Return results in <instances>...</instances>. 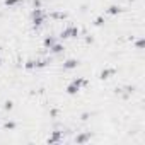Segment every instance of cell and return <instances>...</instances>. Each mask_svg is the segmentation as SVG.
I'll list each match as a JSON object with an SVG mask.
<instances>
[{"label":"cell","mask_w":145,"mask_h":145,"mask_svg":"<svg viewBox=\"0 0 145 145\" xmlns=\"http://www.w3.org/2000/svg\"><path fill=\"white\" fill-rule=\"evenodd\" d=\"M46 19H48V14H46L44 9H41V7H34L33 9V12H31V22H33L34 29H39L46 22Z\"/></svg>","instance_id":"6da1fadb"},{"label":"cell","mask_w":145,"mask_h":145,"mask_svg":"<svg viewBox=\"0 0 145 145\" xmlns=\"http://www.w3.org/2000/svg\"><path fill=\"white\" fill-rule=\"evenodd\" d=\"M86 86H89V80H87V79H84V77L72 79V82L67 86V94H68V96H75V94H79V92H80V89H82V87H86Z\"/></svg>","instance_id":"7a4b0ae2"},{"label":"cell","mask_w":145,"mask_h":145,"mask_svg":"<svg viewBox=\"0 0 145 145\" xmlns=\"http://www.w3.org/2000/svg\"><path fill=\"white\" fill-rule=\"evenodd\" d=\"M80 34V31H79V27L77 26H67L65 29H61V33H60V38L61 39H74V38H77Z\"/></svg>","instance_id":"3957f363"},{"label":"cell","mask_w":145,"mask_h":145,"mask_svg":"<svg viewBox=\"0 0 145 145\" xmlns=\"http://www.w3.org/2000/svg\"><path fill=\"white\" fill-rule=\"evenodd\" d=\"M61 138H63V133L56 130V131H53V133L48 137V140H46V142H48L50 145H55V143H60V142H61Z\"/></svg>","instance_id":"277c9868"},{"label":"cell","mask_w":145,"mask_h":145,"mask_svg":"<svg viewBox=\"0 0 145 145\" xmlns=\"http://www.w3.org/2000/svg\"><path fill=\"white\" fill-rule=\"evenodd\" d=\"M114 74H116V68H103L101 74H99V79H101V80H108V79H111Z\"/></svg>","instance_id":"5b68a950"},{"label":"cell","mask_w":145,"mask_h":145,"mask_svg":"<svg viewBox=\"0 0 145 145\" xmlns=\"http://www.w3.org/2000/svg\"><path fill=\"white\" fill-rule=\"evenodd\" d=\"M77 65H79V61L75 58H68L63 61V70H74V68H77Z\"/></svg>","instance_id":"8992f818"},{"label":"cell","mask_w":145,"mask_h":145,"mask_svg":"<svg viewBox=\"0 0 145 145\" xmlns=\"http://www.w3.org/2000/svg\"><path fill=\"white\" fill-rule=\"evenodd\" d=\"M65 51V46L61 44V43H55L51 48H50V53H53V55H61Z\"/></svg>","instance_id":"52a82bcc"},{"label":"cell","mask_w":145,"mask_h":145,"mask_svg":"<svg viewBox=\"0 0 145 145\" xmlns=\"http://www.w3.org/2000/svg\"><path fill=\"white\" fill-rule=\"evenodd\" d=\"M55 43H56L55 36H46V38L43 39V46H44V50H50V48H51Z\"/></svg>","instance_id":"ba28073f"},{"label":"cell","mask_w":145,"mask_h":145,"mask_svg":"<svg viewBox=\"0 0 145 145\" xmlns=\"http://www.w3.org/2000/svg\"><path fill=\"white\" fill-rule=\"evenodd\" d=\"M91 140V133H80L77 138H75V142L79 143V145H82V143H87Z\"/></svg>","instance_id":"9c48e42d"},{"label":"cell","mask_w":145,"mask_h":145,"mask_svg":"<svg viewBox=\"0 0 145 145\" xmlns=\"http://www.w3.org/2000/svg\"><path fill=\"white\" fill-rule=\"evenodd\" d=\"M121 7L120 5H111V7H108V10H106V14L108 16H116V14H121Z\"/></svg>","instance_id":"30bf717a"},{"label":"cell","mask_w":145,"mask_h":145,"mask_svg":"<svg viewBox=\"0 0 145 145\" xmlns=\"http://www.w3.org/2000/svg\"><path fill=\"white\" fill-rule=\"evenodd\" d=\"M24 68H26V70H34V68H36V60H27V61L24 63Z\"/></svg>","instance_id":"8fae6325"},{"label":"cell","mask_w":145,"mask_h":145,"mask_svg":"<svg viewBox=\"0 0 145 145\" xmlns=\"http://www.w3.org/2000/svg\"><path fill=\"white\" fill-rule=\"evenodd\" d=\"M50 17H51V19H65V17H67V14H61V12H53V14H50Z\"/></svg>","instance_id":"7c38bea8"},{"label":"cell","mask_w":145,"mask_h":145,"mask_svg":"<svg viewBox=\"0 0 145 145\" xmlns=\"http://www.w3.org/2000/svg\"><path fill=\"white\" fill-rule=\"evenodd\" d=\"M135 46H137V50H143V46H145V39H143V38L137 39V41H135Z\"/></svg>","instance_id":"4fadbf2b"},{"label":"cell","mask_w":145,"mask_h":145,"mask_svg":"<svg viewBox=\"0 0 145 145\" xmlns=\"http://www.w3.org/2000/svg\"><path fill=\"white\" fill-rule=\"evenodd\" d=\"M19 2H21V0H5V5L7 7H16V5H19Z\"/></svg>","instance_id":"5bb4252c"},{"label":"cell","mask_w":145,"mask_h":145,"mask_svg":"<svg viewBox=\"0 0 145 145\" xmlns=\"http://www.w3.org/2000/svg\"><path fill=\"white\" fill-rule=\"evenodd\" d=\"M16 128V123L14 121H5L4 123V130H14Z\"/></svg>","instance_id":"9a60e30c"},{"label":"cell","mask_w":145,"mask_h":145,"mask_svg":"<svg viewBox=\"0 0 145 145\" xmlns=\"http://www.w3.org/2000/svg\"><path fill=\"white\" fill-rule=\"evenodd\" d=\"M94 24H96V26H103V24H104V17H103V16H99V17H96V21H94Z\"/></svg>","instance_id":"2e32d148"},{"label":"cell","mask_w":145,"mask_h":145,"mask_svg":"<svg viewBox=\"0 0 145 145\" xmlns=\"http://www.w3.org/2000/svg\"><path fill=\"white\" fill-rule=\"evenodd\" d=\"M12 108H14V103H12V101H7V103H5V106H4V109H5V111H10Z\"/></svg>","instance_id":"e0dca14e"},{"label":"cell","mask_w":145,"mask_h":145,"mask_svg":"<svg viewBox=\"0 0 145 145\" xmlns=\"http://www.w3.org/2000/svg\"><path fill=\"white\" fill-rule=\"evenodd\" d=\"M56 114H58V109H51V111H50V116H51V118H55Z\"/></svg>","instance_id":"ac0fdd59"},{"label":"cell","mask_w":145,"mask_h":145,"mask_svg":"<svg viewBox=\"0 0 145 145\" xmlns=\"http://www.w3.org/2000/svg\"><path fill=\"white\" fill-rule=\"evenodd\" d=\"M33 5H34V7H41V2H39V0H34Z\"/></svg>","instance_id":"d6986e66"},{"label":"cell","mask_w":145,"mask_h":145,"mask_svg":"<svg viewBox=\"0 0 145 145\" xmlns=\"http://www.w3.org/2000/svg\"><path fill=\"white\" fill-rule=\"evenodd\" d=\"M86 43H94V38H91V36H89V38H86Z\"/></svg>","instance_id":"ffe728a7"},{"label":"cell","mask_w":145,"mask_h":145,"mask_svg":"<svg viewBox=\"0 0 145 145\" xmlns=\"http://www.w3.org/2000/svg\"><path fill=\"white\" fill-rule=\"evenodd\" d=\"M128 2H133V0H128Z\"/></svg>","instance_id":"44dd1931"},{"label":"cell","mask_w":145,"mask_h":145,"mask_svg":"<svg viewBox=\"0 0 145 145\" xmlns=\"http://www.w3.org/2000/svg\"><path fill=\"white\" fill-rule=\"evenodd\" d=\"M0 53H2V48H0Z\"/></svg>","instance_id":"7402d4cb"},{"label":"cell","mask_w":145,"mask_h":145,"mask_svg":"<svg viewBox=\"0 0 145 145\" xmlns=\"http://www.w3.org/2000/svg\"><path fill=\"white\" fill-rule=\"evenodd\" d=\"M0 65H2V60H0Z\"/></svg>","instance_id":"603a6c76"}]
</instances>
